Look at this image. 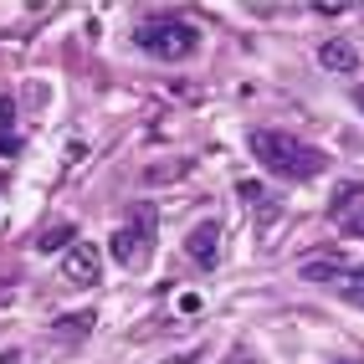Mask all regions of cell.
<instances>
[{
  "mask_svg": "<svg viewBox=\"0 0 364 364\" xmlns=\"http://www.w3.org/2000/svg\"><path fill=\"white\" fill-rule=\"evenodd\" d=\"M134 41L159 62H185V57H196V46H200V26L185 21V16H144Z\"/></svg>",
  "mask_w": 364,
  "mask_h": 364,
  "instance_id": "cell-2",
  "label": "cell"
},
{
  "mask_svg": "<svg viewBox=\"0 0 364 364\" xmlns=\"http://www.w3.org/2000/svg\"><path fill=\"white\" fill-rule=\"evenodd\" d=\"M149 231H154V215H149V210H134V226H124V231L108 241L113 257H118V262H129V267L149 262Z\"/></svg>",
  "mask_w": 364,
  "mask_h": 364,
  "instance_id": "cell-4",
  "label": "cell"
},
{
  "mask_svg": "<svg viewBox=\"0 0 364 364\" xmlns=\"http://www.w3.org/2000/svg\"><path fill=\"white\" fill-rule=\"evenodd\" d=\"M318 62H323L328 72H359V52H354V41H344V36H333V41H323V52H318Z\"/></svg>",
  "mask_w": 364,
  "mask_h": 364,
  "instance_id": "cell-7",
  "label": "cell"
},
{
  "mask_svg": "<svg viewBox=\"0 0 364 364\" xmlns=\"http://www.w3.org/2000/svg\"><path fill=\"white\" fill-rule=\"evenodd\" d=\"M164 364H205V349H190V354H175V359H164Z\"/></svg>",
  "mask_w": 364,
  "mask_h": 364,
  "instance_id": "cell-13",
  "label": "cell"
},
{
  "mask_svg": "<svg viewBox=\"0 0 364 364\" xmlns=\"http://www.w3.org/2000/svg\"><path fill=\"white\" fill-rule=\"evenodd\" d=\"M359 196H364V185H359V180L338 185V196H333V215H344V205H349V200H359Z\"/></svg>",
  "mask_w": 364,
  "mask_h": 364,
  "instance_id": "cell-10",
  "label": "cell"
},
{
  "mask_svg": "<svg viewBox=\"0 0 364 364\" xmlns=\"http://www.w3.org/2000/svg\"><path fill=\"white\" fill-rule=\"evenodd\" d=\"M241 200H247V205L257 210V221H272V215H277V205H272V200H262V185H257V180L241 185Z\"/></svg>",
  "mask_w": 364,
  "mask_h": 364,
  "instance_id": "cell-8",
  "label": "cell"
},
{
  "mask_svg": "<svg viewBox=\"0 0 364 364\" xmlns=\"http://www.w3.org/2000/svg\"><path fill=\"white\" fill-rule=\"evenodd\" d=\"M21 359H26L21 349H6V354H0V364H21Z\"/></svg>",
  "mask_w": 364,
  "mask_h": 364,
  "instance_id": "cell-14",
  "label": "cell"
},
{
  "mask_svg": "<svg viewBox=\"0 0 364 364\" xmlns=\"http://www.w3.org/2000/svg\"><path fill=\"white\" fill-rule=\"evenodd\" d=\"M338 364H359V359H338Z\"/></svg>",
  "mask_w": 364,
  "mask_h": 364,
  "instance_id": "cell-15",
  "label": "cell"
},
{
  "mask_svg": "<svg viewBox=\"0 0 364 364\" xmlns=\"http://www.w3.org/2000/svg\"><path fill=\"white\" fill-rule=\"evenodd\" d=\"M298 272H303L308 282H344V277H349V262L338 257V252H308V257L298 262Z\"/></svg>",
  "mask_w": 364,
  "mask_h": 364,
  "instance_id": "cell-6",
  "label": "cell"
},
{
  "mask_svg": "<svg viewBox=\"0 0 364 364\" xmlns=\"http://www.w3.org/2000/svg\"><path fill=\"white\" fill-rule=\"evenodd\" d=\"M338 293H344L349 308H364V272H349L344 282H338Z\"/></svg>",
  "mask_w": 364,
  "mask_h": 364,
  "instance_id": "cell-9",
  "label": "cell"
},
{
  "mask_svg": "<svg viewBox=\"0 0 364 364\" xmlns=\"http://www.w3.org/2000/svg\"><path fill=\"white\" fill-rule=\"evenodd\" d=\"M221 236H226L221 221H200L196 231L185 236V257L196 267H205V272H210V267H221Z\"/></svg>",
  "mask_w": 364,
  "mask_h": 364,
  "instance_id": "cell-5",
  "label": "cell"
},
{
  "mask_svg": "<svg viewBox=\"0 0 364 364\" xmlns=\"http://www.w3.org/2000/svg\"><path fill=\"white\" fill-rule=\"evenodd\" d=\"M252 154L267 164V175H277V180H318L333 164L318 144L293 139L282 129H252Z\"/></svg>",
  "mask_w": 364,
  "mask_h": 364,
  "instance_id": "cell-1",
  "label": "cell"
},
{
  "mask_svg": "<svg viewBox=\"0 0 364 364\" xmlns=\"http://www.w3.org/2000/svg\"><path fill=\"white\" fill-rule=\"evenodd\" d=\"M57 277H62V287H72V293H87V287H98V277H103V252L92 247V241H72V247L62 252Z\"/></svg>",
  "mask_w": 364,
  "mask_h": 364,
  "instance_id": "cell-3",
  "label": "cell"
},
{
  "mask_svg": "<svg viewBox=\"0 0 364 364\" xmlns=\"http://www.w3.org/2000/svg\"><path fill=\"white\" fill-rule=\"evenodd\" d=\"M67 236H72V226H52V231L41 236V252H57V247H62Z\"/></svg>",
  "mask_w": 364,
  "mask_h": 364,
  "instance_id": "cell-11",
  "label": "cell"
},
{
  "mask_svg": "<svg viewBox=\"0 0 364 364\" xmlns=\"http://www.w3.org/2000/svg\"><path fill=\"white\" fill-rule=\"evenodd\" d=\"M344 236H364V210H354V215H344Z\"/></svg>",
  "mask_w": 364,
  "mask_h": 364,
  "instance_id": "cell-12",
  "label": "cell"
}]
</instances>
